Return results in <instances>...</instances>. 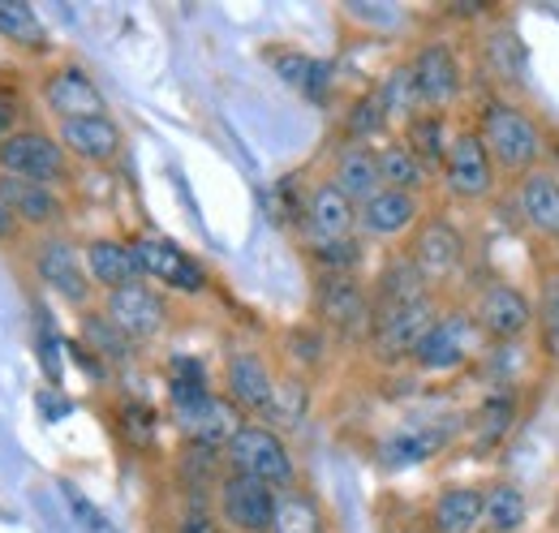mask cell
I'll return each instance as SVG.
<instances>
[{"mask_svg": "<svg viewBox=\"0 0 559 533\" xmlns=\"http://www.w3.org/2000/svg\"><path fill=\"white\" fill-rule=\"evenodd\" d=\"M13 233H17V215L9 211V202L0 199V241H9Z\"/></svg>", "mask_w": 559, "mask_h": 533, "instance_id": "74e56055", "label": "cell"}, {"mask_svg": "<svg viewBox=\"0 0 559 533\" xmlns=\"http://www.w3.org/2000/svg\"><path fill=\"white\" fill-rule=\"evenodd\" d=\"M17 126V95L13 91H0V142L13 133Z\"/></svg>", "mask_w": 559, "mask_h": 533, "instance_id": "8d00e7d4", "label": "cell"}, {"mask_svg": "<svg viewBox=\"0 0 559 533\" xmlns=\"http://www.w3.org/2000/svg\"><path fill=\"white\" fill-rule=\"evenodd\" d=\"M439 310H435V297H418V301H405V306H392V310H374V353L383 362H401V357H414V348L421 344V335L435 328Z\"/></svg>", "mask_w": 559, "mask_h": 533, "instance_id": "277c9868", "label": "cell"}, {"mask_svg": "<svg viewBox=\"0 0 559 533\" xmlns=\"http://www.w3.org/2000/svg\"><path fill=\"white\" fill-rule=\"evenodd\" d=\"M512 408H516V400L512 396H490L487 404L478 408V417H474V443H478L483 452L508 435V426H512Z\"/></svg>", "mask_w": 559, "mask_h": 533, "instance_id": "d6a6232c", "label": "cell"}, {"mask_svg": "<svg viewBox=\"0 0 559 533\" xmlns=\"http://www.w3.org/2000/svg\"><path fill=\"white\" fill-rule=\"evenodd\" d=\"M443 443H448L443 430H435V426H409V430H401V435H392V439L383 443V465H392V469L418 465L426 457H435Z\"/></svg>", "mask_w": 559, "mask_h": 533, "instance_id": "83f0119b", "label": "cell"}, {"mask_svg": "<svg viewBox=\"0 0 559 533\" xmlns=\"http://www.w3.org/2000/svg\"><path fill=\"white\" fill-rule=\"evenodd\" d=\"M35 266H39V280H44L52 293H61V297L73 301V306H86V297H91V280L82 275V259H78V250H73L70 241H61V237L44 241Z\"/></svg>", "mask_w": 559, "mask_h": 533, "instance_id": "ac0fdd59", "label": "cell"}, {"mask_svg": "<svg viewBox=\"0 0 559 533\" xmlns=\"http://www.w3.org/2000/svg\"><path fill=\"white\" fill-rule=\"evenodd\" d=\"M405 146L426 164V173L430 168H443V155L452 146L448 126H443V112H418V117H409L405 121Z\"/></svg>", "mask_w": 559, "mask_h": 533, "instance_id": "484cf974", "label": "cell"}, {"mask_svg": "<svg viewBox=\"0 0 559 533\" xmlns=\"http://www.w3.org/2000/svg\"><path fill=\"white\" fill-rule=\"evenodd\" d=\"M224 452H228V465L237 469V473H246V477L272 486L276 495L297 486V469H293V457H288L284 439H280L272 426H263V422H246V426L228 439Z\"/></svg>", "mask_w": 559, "mask_h": 533, "instance_id": "7a4b0ae2", "label": "cell"}, {"mask_svg": "<svg viewBox=\"0 0 559 533\" xmlns=\"http://www.w3.org/2000/svg\"><path fill=\"white\" fill-rule=\"evenodd\" d=\"M383 126H388V112H383L379 95H361V99L349 108V121H345L353 146H366V138H374Z\"/></svg>", "mask_w": 559, "mask_h": 533, "instance_id": "836d02e7", "label": "cell"}, {"mask_svg": "<svg viewBox=\"0 0 559 533\" xmlns=\"http://www.w3.org/2000/svg\"><path fill=\"white\" fill-rule=\"evenodd\" d=\"M478 340H483V332L474 328V319L452 310V315L435 319V328L421 335V344L414 348L409 362L421 366V370H456L478 353Z\"/></svg>", "mask_w": 559, "mask_h": 533, "instance_id": "5b68a950", "label": "cell"}, {"mask_svg": "<svg viewBox=\"0 0 559 533\" xmlns=\"http://www.w3.org/2000/svg\"><path fill=\"white\" fill-rule=\"evenodd\" d=\"M319 315L336 328V332H361L374 323V306L366 297V288L353 275H323L319 284Z\"/></svg>", "mask_w": 559, "mask_h": 533, "instance_id": "4fadbf2b", "label": "cell"}, {"mask_svg": "<svg viewBox=\"0 0 559 533\" xmlns=\"http://www.w3.org/2000/svg\"><path fill=\"white\" fill-rule=\"evenodd\" d=\"M530 517V504L521 495V486L512 482H495L483 490V530L487 533H516Z\"/></svg>", "mask_w": 559, "mask_h": 533, "instance_id": "d4e9b609", "label": "cell"}, {"mask_svg": "<svg viewBox=\"0 0 559 533\" xmlns=\"http://www.w3.org/2000/svg\"><path fill=\"white\" fill-rule=\"evenodd\" d=\"M0 177L52 190L70 177V155L44 130H13L0 142Z\"/></svg>", "mask_w": 559, "mask_h": 533, "instance_id": "3957f363", "label": "cell"}, {"mask_svg": "<svg viewBox=\"0 0 559 533\" xmlns=\"http://www.w3.org/2000/svg\"><path fill=\"white\" fill-rule=\"evenodd\" d=\"M421 202L418 194H405V190H379L357 206V224L370 233V237H401L418 224Z\"/></svg>", "mask_w": 559, "mask_h": 533, "instance_id": "e0dca14e", "label": "cell"}, {"mask_svg": "<svg viewBox=\"0 0 559 533\" xmlns=\"http://www.w3.org/2000/svg\"><path fill=\"white\" fill-rule=\"evenodd\" d=\"M86 332H91V340L99 344V353H108V357H126V353H130V348H126L130 340L117 332L108 319H91V323H86Z\"/></svg>", "mask_w": 559, "mask_h": 533, "instance_id": "d590c367", "label": "cell"}, {"mask_svg": "<svg viewBox=\"0 0 559 533\" xmlns=\"http://www.w3.org/2000/svg\"><path fill=\"white\" fill-rule=\"evenodd\" d=\"M461 259H465V237L448 220H426L414 237L409 263L418 266L426 280H443L461 266Z\"/></svg>", "mask_w": 559, "mask_h": 533, "instance_id": "9a60e30c", "label": "cell"}, {"mask_svg": "<svg viewBox=\"0 0 559 533\" xmlns=\"http://www.w3.org/2000/svg\"><path fill=\"white\" fill-rule=\"evenodd\" d=\"M379 177H383V190H405V194H418L426 186V164L405 146V142H392L379 151Z\"/></svg>", "mask_w": 559, "mask_h": 533, "instance_id": "4316f807", "label": "cell"}, {"mask_svg": "<svg viewBox=\"0 0 559 533\" xmlns=\"http://www.w3.org/2000/svg\"><path fill=\"white\" fill-rule=\"evenodd\" d=\"M0 35L26 52H44L48 48V31L39 22V13L22 0H0Z\"/></svg>", "mask_w": 559, "mask_h": 533, "instance_id": "4dcf8cb0", "label": "cell"}, {"mask_svg": "<svg viewBox=\"0 0 559 533\" xmlns=\"http://www.w3.org/2000/svg\"><path fill=\"white\" fill-rule=\"evenodd\" d=\"M44 99L61 121H82V117H104V95L86 78V69L61 66L44 82Z\"/></svg>", "mask_w": 559, "mask_h": 533, "instance_id": "5bb4252c", "label": "cell"}, {"mask_svg": "<svg viewBox=\"0 0 559 533\" xmlns=\"http://www.w3.org/2000/svg\"><path fill=\"white\" fill-rule=\"evenodd\" d=\"M61 490H66V504H70L73 521H78L86 533H121L99 508H95V504H91V499H86V495H82V490H78V486H73V482H61Z\"/></svg>", "mask_w": 559, "mask_h": 533, "instance_id": "e575fe53", "label": "cell"}, {"mask_svg": "<svg viewBox=\"0 0 559 533\" xmlns=\"http://www.w3.org/2000/svg\"><path fill=\"white\" fill-rule=\"evenodd\" d=\"M104 319L126 335V340H151V335L164 332L168 310H164V297L139 280V284H130V288L108 293V301H104Z\"/></svg>", "mask_w": 559, "mask_h": 533, "instance_id": "30bf717a", "label": "cell"}, {"mask_svg": "<svg viewBox=\"0 0 559 533\" xmlns=\"http://www.w3.org/2000/svg\"><path fill=\"white\" fill-rule=\"evenodd\" d=\"M443 181L461 202H478L495 190V164H490L478 130H465L452 138V146L443 155Z\"/></svg>", "mask_w": 559, "mask_h": 533, "instance_id": "ba28073f", "label": "cell"}, {"mask_svg": "<svg viewBox=\"0 0 559 533\" xmlns=\"http://www.w3.org/2000/svg\"><path fill=\"white\" fill-rule=\"evenodd\" d=\"M276 73L293 86V91H301L306 99H314V104H323L328 99V82H332V69L323 66V61H314V57H301V52H280L276 57Z\"/></svg>", "mask_w": 559, "mask_h": 533, "instance_id": "f546056e", "label": "cell"}, {"mask_svg": "<svg viewBox=\"0 0 559 533\" xmlns=\"http://www.w3.org/2000/svg\"><path fill=\"white\" fill-rule=\"evenodd\" d=\"M86 280L117 293V288H130L142 280L139 254H134V241H117V237H95L86 246Z\"/></svg>", "mask_w": 559, "mask_h": 533, "instance_id": "2e32d148", "label": "cell"}, {"mask_svg": "<svg viewBox=\"0 0 559 533\" xmlns=\"http://www.w3.org/2000/svg\"><path fill=\"white\" fill-rule=\"evenodd\" d=\"M483 525V490L478 486H452L430 508L435 533H474Z\"/></svg>", "mask_w": 559, "mask_h": 533, "instance_id": "cb8c5ba5", "label": "cell"}, {"mask_svg": "<svg viewBox=\"0 0 559 533\" xmlns=\"http://www.w3.org/2000/svg\"><path fill=\"white\" fill-rule=\"evenodd\" d=\"M474 328L487 335V340H499V344H508V340H516V335H525V328L534 323V301L516 288V284H487L483 293H478V301H474Z\"/></svg>", "mask_w": 559, "mask_h": 533, "instance_id": "52a82bcc", "label": "cell"}, {"mask_svg": "<svg viewBox=\"0 0 559 533\" xmlns=\"http://www.w3.org/2000/svg\"><path fill=\"white\" fill-rule=\"evenodd\" d=\"M538 328H543V353L547 362L559 366V266L543 275V293H538Z\"/></svg>", "mask_w": 559, "mask_h": 533, "instance_id": "1f68e13d", "label": "cell"}, {"mask_svg": "<svg viewBox=\"0 0 559 533\" xmlns=\"http://www.w3.org/2000/svg\"><path fill=\"white\" fill-rule=\"evenodd\" d=\"M301 228H306V246H310V250H314V246H332V241H349L353 228H357V206H353L332 181H323V186H314L310 199H306V220H301Z\"/></svg>", "mask_w": 559, "mask_h": 533, "instance_id": "7c38bea8", "label": "cell"}, {"mask_svg": "<svg viewBox=\"0 0 559 533\" xmlns=\"http://www.w3.org/2000/svg\"><path fill=\"white\" fill-rule=\"evenodd\" d=\"M276 517V490L246 477V473H228L219 482V521L237 533H267Z\"/></svg>", "mask_w": 559, "mask_h": 533, "instance_id": "8992f818", "label": "cell"}, {"mask_svg": "<svg viewBox=\"0 0 559 533\" xmlns=\"http://www.w3.org/2000/svg\"><path fill=\"white\" fill-rule=\"evenodd\" d=\"M228 400L237 408H246V413H272L276 379H272L263 357H254V353L228 357Z\"/></svg>", "mask_w": 559, "mask_h": 533, "instance_id": "d6986e66", "label": "cell"}, {"mask_svg": "<svg viewBox=\"0 0 559 533\" xmlns=\"http://www.w3.org/2000/svg\"><path fill=\"white\" fill-rule=\"evenodd\" d=\"M267 533H328V525H323L319 504L306 490L293 486V490L276 495V517H272V530Z\"/></svg>", "mask_w": 559, "mask_h": 533, "instance_id": "f1b7e54d", "label": "cell"}, {"mask_svg": "<svg viewBox=\"0 0 559 533\" xmlns=\"http://www.w3.org/2000/svg\"><path fill=\"white\" fill-rule=\"evenodd\" d=\"M332 186H336L353 206H361L370 194H379V190H383V177H379V151H370V146H353L349 142V146L336 155Z\"/></svg>", "mask_w": 559, "mask_h": 533, "instance_id": "44dd1931", "label": "cell"}, {"mask_svg": "<svg viewBox=\"0 0 559 533\" xmlns=\"http://www.w3.org/2000/svg\"><path fill=\"white\" fill-rule=\"evenodd\" d=\"M0 199L9 202V211L26 228H48V224H57L66 215V202L57 199V190H48V186H26V181L0 177Z\"/></svg>", "mask_w": 559, "mask_h": 533, "instance_id": "603a6c76", "label": "cell"}, {"mask_svg": "<svg viewBox=\"0 0 559 533\" xmlns=\"http://www.w3.org/2000/svg\"><path fill=\"white\" fill-rule=\"evenodd\" d=\"M409 78L421 112H443L461 95V66L448 44H421L418 57L409 61Z\"/></svg>", "mask_w": 559, "mask_h": 533, "instance_id": "9c48e42d", "label": "cell"}, {"mask_svg": "<svg viewBox=\"0 0 559 533\" xmlns=\"http://www.w3.org/2000/svg\"><path fill=\"white\" fill-rule=\"evenodd\" d=\"M57 142L66 146V155H78L86 164H108L121 151V130L108 117H82V121H61Z\"/></svg>", "mask_w": 559, "mask_h": 533, "instance_id": "ffe728a7", "label": "cell"}, {"mask_svg": "<svg viewBox=\"0 0 559 533\" xmlns=\"http://www.w3.org/2000/svg\"><path fill=\"white\" fill-rule=\"evenodd\" d=\"M478 138L487 146L495 173H508V177H530L543 155V133L516 104H499V99L487 104L478 121Z\"/></svg>", "mask_w": 559, "mask_h": 533, "instance_id": "6da1fadb", "label": "cell"}, {"mask_svg": "<svg viewBox=\"0 0 559 533\" xmlns=\"http://www.w3.org/2000/svg\"><path fill=\"white\" fill-rule=\"evenodd\" d=\"M134 254H139L142 275L159 280L164 288H177V293H199V288L207 284V271L194 263V259H190L181 246H173L168 237H151V233H142L139 241H134Z\"/></svg>", "mask_w": 559, "mask_h": 533, "instance_id": "8fae6325", "label": "cell"}, {"mask_svg": "<svg viewBox=\"0 0 559 533\" xmlns=\"http://www.w3.org/2000/svg\"><path fill=\"white\" fill-rule=\"evenodd\" d=\"M516 206H521V215H525V224H530L534 233L559 241V181L551 173H538V168H534L530 177H521Z\"/></svg>", "mask_w": 559, "mask_h": 533, "instance_id": "7402d4cb", "label": "cell"}]
</instances>
